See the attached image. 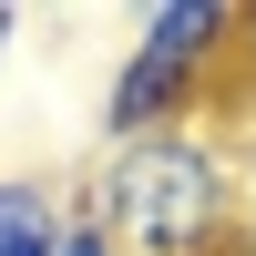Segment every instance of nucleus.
<instances>
[{"label": "nucleus", "mask_w": 256, "mask_h": 256, "mask_svg": "<svg viewBox=\"0 0 256 256\" xmlns=\"http://www.w3.org/2000/svg\"><path fill=\"white\" fill-rule=\"evenodd\" d=\"M82 205L113 226L123 256H226L236 226H246V184H236V154H226L216 123H174V134H144V144H102Z\"/></svg>", "instance_id": "nucleus-1"}, {"label": "nucleus", "mask_w": 256, "mask_h": 256, "mask_svg": "<svg viewBox=\"0 0 256 256\" xmlns=\"http://www.w3.org/2000/svg\"><path fill=\"white\" fill-rule=\"evenodd\" d=\"M246 52V10L236 0H154L123 41L113 82H102V144H144L174 134V123H205L216 82L236 72Z\"/></svg>", "instance_id": "nucleus-2"}, {"label": "nucleus", "mask_w": 256, "mask_h": 256, "mask_svg": "<svg viewBox=\"0 0 256 256\" xmlns=\"http://www.w3.org/2000/svg\"><path fill=\"white\" fill-rule=\"evenodd\" d=\"M62 226H72V205L41 174H0V256H62Z\"/></svg>", "instance_id": "nucleus-3"}, {"label": "nucleus", "mask_w": 256, "mask_h": 256, "mask_svg": "<svg viewBox=\"0 0 256 256\" xmlns=\"http://www.w3.org/2000/svg\"><path fill=\"white\" fill-rule=\"evenodd\" d=\"M62 256H123V246H113V226H102L92 205H72V226H62Z\"/></svg>", "instance_id": "nucleus-4"}, {"label": "nucleus", "mask_w": 256, "mask_h": 256, "mask_svg": "<svg viewBox=\"0 0 256 256\" xmlns=\"http://www.w3.org/2000/svg\"><path fill=\"white\" fill-rule=\"evenodd\" d=\"M226 256H256V226H236V246H226Z\"/></svg>", "instance_id": "nucleus-5"}, {"label": "nucleus", "mask_w": 256, "mask_h": 256, "mask_svg": "<svg viewBox=\"0 0 256 256\" xmlns=\"http://www.w3.org/2000/svg\"><path fill=\"white\" fill-rule=\"evenodd\" d=\"M10 31H20V10H0V52H10Z\"/></svg>", "instance_id": "nucleus-6"}, {"label": "nucleus", "mask_w": 256, "mask_h": 256, "mask_svg": "<svg viewBox=\"0 0 256 256\" xmlns=\"http://www.w3.org/2000/svg\"><path fill=\"white\" fill-rule=\"evenodd\" d=\"M246 72H256V10H246Z\"/></svg>", "instance_id": "nucleus-7"}]
</instances>
